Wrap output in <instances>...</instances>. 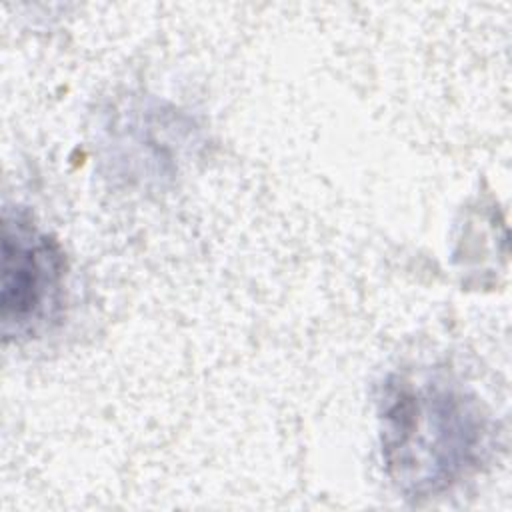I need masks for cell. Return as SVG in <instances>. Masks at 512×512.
I'll use <instances>...</instances> for the list:
<instances>
[{
  "mask_svg": "<svg viewBox=\"0 0 512 512\" xmlns=\"http://www.w3.org/2000/svg\"><path fill=\"white\" fill-rule=\"evenodd\" d=\"M378 420L384 468L398 490L414 498L458 484L488 448V420L478 400L444 376L388 378Z\"/></svg>",
  "mask_w": 512,
  "mask_h": 512,
  "instance_id": "cell-1",
  "label": "cell"
},
{
  "mask_svg": "<svg viewBox=\"0 0 512 512\" xmlns=\"http://www.w3.org/2000/svg\"><path fill=\"white\" fill-rule=\"evenodd\" d=\"M66 258L60 244L20 210L2 218L0 318L6 340L34 336L62 308Z\"/></svg>",
  "mask_w": 512,
  "mask_h": 512,
  "instance_id": "cell-2",
  "label": "cell"
}]
</instances>
